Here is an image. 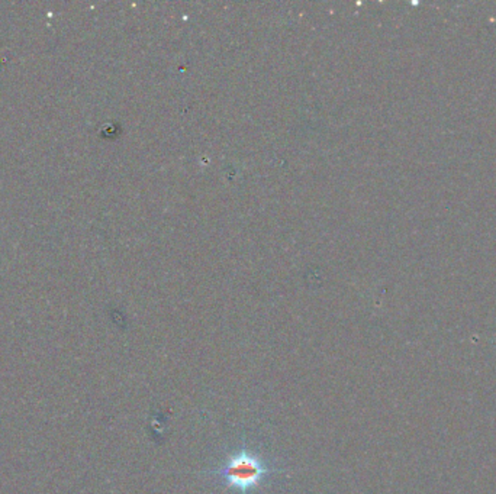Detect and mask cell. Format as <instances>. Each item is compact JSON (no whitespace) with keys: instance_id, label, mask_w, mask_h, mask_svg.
I'll list each match as a JSON object with an SVG mask.
<instances>
[{"instance_id":"1","label":"cell","mask_w":496,"mask_h":494,"mask_svg":"<svg viewBox=\"0 0 496 494\" xmlns=\"http://www.w3.org/2000/svg\"><path fill=\"white\" fill-rule=\"evenodd\" d=\"M269 471V467L257 455L242 448L225 461L221 475L228 487L238 490L241 494H247L260 486V483L268 477Z\"/></svg>"}]
</instances>
